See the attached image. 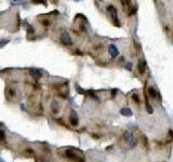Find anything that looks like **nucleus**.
I'll return each mask as SVG.
<instances>
[{
  "mask_svg": "<svg viewBox=\"0 0 173 162\" xmlns=\"http://www.w3.org/2000/svg\"><path fill=\"white\" fill-rule=\"evenodd\" d=\"M116 93H117V91H116V90H113V91H112V94H113L112 96H113V97H114V96L116 95Z\"/></svg>",
  "mask_w": 173,
  "mask_h": 162,
  "instance_id": "19",
  "label": "nucleus"
},
{
  "mask_svg": "<svg viewBox=\"0 0 173 162\" xmlns=\"http://www.w3.org/2000/svg\"><path fill=\"white\" fill-rule=\"evenodd\" d=\"M132 63L131 62H128V63H125V69H127V70H131V69H132Z\"/></svg>",
  "mask_w": 173,
  "mask_h": 162,
  "instance_id": "15",
  "label": "nucleus"
},
{
  "mask_svg": "<svg viewBox=\"0 0 173 162\" xmlns=\"http://www.w3.org/2000/svg\"><path fill=\"white\" fill-rule=\"evenodd\" d=\"M106 10H107V12H108V14L110 15V17H112V20H113V22H114L115 25L120 26V23H119V18H118V13H117L116 8H115L114 6H108Z\"/></svg>",
  "mask_w": 173,
  "mask_h": 162,
  "instance_id": "3",
  "label": "nucleus"
},
{
  "mask_svg": "<svg viewBox=\"0 0 173 162\" xmlns=\"http://www.w3.org/2000/svg\"><path fill=\"white\" fill-rule=\"evenodd\" d=\"M123 139H125V141L130 147H135L137 145V139L135 138L134 135L131 132H125V134H123Z\"/></svg>",
  "mask_w": 173,
  "mask_h": 162,
  "instance_id": "2",
  "label": "nucleus"
},
{
  "mask_svg": "<svg viewBox=\"0 0 173 162\" xmlns=\"http://www.w3.org/2000/svg\"><path fill=\"white\" fill-rule=\"evenodd\" d=\"M148 94H149L150 97L154 98V100H156V98H159V100H161V96H160L159 91H158L157 89H155L154 87L148 88Z\"/></svg>",
  "mask_w": 173,
  "mask_h": 162,
  "instance_id": "6",
  "label": "nucleus"
},
{
  "mask_svg": "<svg viewBox=\"0 0 173 162\" xmlns=\"http://www.w3.org/2000/svg\"><path fill=\"white\" fill-rule=\"evenodd\" d=\"M76 90H77V92H78V93H80V94H83L84 92H86L83 89H82V88H80L78 85H76Z\"/></svg>",
  "mask_w": 173,
  "mask_h": 162,
  "instance_id": "16",
  "label": "nucleus"
},
{
  "mask_svg": "<svg viewBox=\"0 0 173 162\" xmlns=\"http://www.w3.org/2000/svg\"><path fill=\"white\" fill-rule=\"evenodd\" d=\"M69 121H71V124L73 126H77L79 123V118H78V115L76 114L75 110H71V116H69Z\"/></svg>",
  "mask_w": 173,
  "mask_h": 162,
  "instance_id": "5",
  "label": "nucleus"
},
{
  "mask_svg": "<svg viewBox=\"0 0 173 162\" xmlns=\"http://www.w3.org/2000/svg\"><path fill=\"white\" fill-rule=\"evenodd\" d=\"M132 98H133V100H134L135 103H137V104L140 103V98H139V95H137V94H133Z\"/></svg>",
  "mask_w": 173,
  "mask_h": 162,
  "instance_id": "17",
  "label": "nucleus"
},
{
  "mask_svg": "<svg viewBox=\"0 0 173 162\" xmlns=\"http://www.w3.org/2000/svg\"><path fill=\"white\" fill-rule=\"evenodd\" d=\"M52 110L54 114H56L57 110H59V104H57L56 102H53L52 103Z\"/></svg>",
  "mask_w": 173,
  "mask_h": 162,
  "instance_id": "14",
  "label": "nucleus"
},
{
  "mask_svg": "<svg viewBox=\"0 0 173 162\" xmlns=\"http://www.w3.org/2000/svg\"><path fill=\"white\" fill-rule=\"evenodd\" d=\"M0 162H5V161H3V160H2V159H0Z\"/></svg>",
  "mask_w": 173,
  "mask_h": 162,
  "instance_id": "20",
  "label": "nucleus"
},
{
  "mask_svg": "<svg viewBox=\"0 0 173 162\" xmlns=\"http://www.w3.org/2000/svg\"><path fill=\"white\" fill-rule=\"evenodd\" d=\"M120 114L125 117H132L133 111L130 109V108H122V109L120 110Z\"/></svg>",
  "mask_w": 173,
  "mask_h": 162,
  "instance_id": "10",
  "label": "nucleus"
},
{
  "mask_svg": "<svg viewBox=\"0 0 173 162\" xmlns=\"http://www.w3.org/2000/svg\"><path fill=\"white\" fill-rule=\"evenodd\" d=\"M6 141V133L3 130H0V143H5Z\"/></svg>",
  "mask_w": 173,
  "mask_h": 162,
  "instance_id": "13",
  "label": "nucleus"
},
{
  "mask_svg": "<svg viewBox=\"0 0 173 162\" xmlns=\"http://www.w3.org/2000/svg\"><path fill=\"white\" fill-rule=\"evenodd\" d=\"M146 59L145 58H141L139 61V73H141V75H143L144 73H145V70H146Z\"/></svg>",
  "mask_w": 173,
  "mask_h": 162,
  "instance_id": "9",
  "label": "nucleus"
},
{
  "mask_svg": "<svg viewBox=\"0 0 173 162\" xmlns=\"http://www.w3.org/2000/svg\"><path fill=\"white\" fill-rule=\"evenodd\" d=\"M172 141H173V131L169 130L168 135H167V143H171Z\"/></svg>",
  "mask_w": 173,
  "mask_h": 162,
  "instance_id": "11",
  "label": "nucleus"
},
{
  "mask_svg": "<svg viewBox=\"0 0 173 162\" xmlns=\"http://www.w3.org/2000/svg\"><path fill=\"white\" fill-rule=\"evenodd\" d=\"M108 53H110L112 58H116L119 55V50L117 49V47L115 44H110V47H108Z\"/></svg>",
  "mask_w": 173,
  "mask_h": 162,
  "instance_id": "7",
  "label": "nucleus"
},
{
  "mask_svg": "<svg viewBox=\"0 0 173 162\" xmlns=\"http://www.w3.org/2000/svg\"><path fill=\"white\" fill-rule=\"evenodd\" d=\"M146 110H147L148 114H150V115L154 114V108L149 105V103L147 102V98H146Z\"/></svg>",
  "mask_w": 173,
  "mask_h": 162,
  "instance_id": "12",
  "label": "nucleus"
},
{
  "mask_svg": "<svg viewBox=\"0 0 173 162\" xmlns=\"http://www.w3.org/2000/svg\"><path fill=\"white\" fill-rule=\"evenodd\" d=\"M60 39H61V42L63 44H65V46H71V37H69V35L67 34L66 32H64L61 34V37H60Z\"/></svg>",
  "mask_w": 173,
  "mask_h": 162,
  "instance_id": "4",
  "label": "nucleus"
},
{
  "mask_svg": "<svg viewBox=\"0 0 173 162\" xmlns=\"http://www.w3.org/2000/svg\"><path fill=\"white\" fill-rule=\"evenodd\" d=\"M29 73L35 80H39L41 77H42V71H41L40 69L33 68V69H30V70H29Z\"/></svg>",
  "mask_w": 173,
  "mask_h": 162,
  "instance_id": "8",
  "label": "nucleus"
},
{
  "mask_svg": "<svg viewBox=\"0 0 173 162\" xmlns=\"http://www.w3.org/2000/svg\"><path fill=\"white\" fill-rule=\"evenodd\" d=\"M65 157L74 162H84L83 158L76 153V149H66L65 150Z\"/></svg>",
  "mask_w": 173,
  "mask_h": 162,
  "instance_id": "1",
  "label": "nucleus"
},
{
  "mask_svg": "<svg viewBox=\"0 0 173 162\" xmlns=\"http://www.w3.org/2000/svg\"><path fill=\"white\" fill-rule=\"evenodd\" d=\"M34 3H44V0H34Z\"/></svg>",
  "mask_w": 173,
  "mask_h": 162,
  "instance_id": "18",
  "label": "nucleus"
},
{
  "mask_svg": "<svg viewBox=\"0 0 173 162\" xmlns=\"http://www.w3.org/2000/svg\"><path fill=\"white\" fill-rule=\"evenodd\" d=\"M75 1H79V0H75Z\"/></svg>",
  "mask_w": 173,
  "mask_h": 162,
  "instance_id": "21",
  "label": "nucleus"
}]
</instances>
